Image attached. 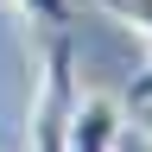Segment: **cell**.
<instances>
[{
	"label": "cell",
	"instance_id": "cell-1",
	"mask_svg": "<svg viewBox=\"0 0 152 152\" xmlns=\"http://www.w3.org/2000/svg\"><path fill=\"white\" fill-rule=\"evenodd\" d=\"M83 102V83H76V38L70 26L45 32V51H38V76H32V108H26V146L32 152H64L70 114Z\"/></svg>",
	"mask_w": 152,
	"mask_h": 152
},
{
	"label": "cell",
	"instance_id": "cell-2",
	"mask_svg": "<svg viewBox=\"0 0 152 152\" xmlns=\"http://www.w3.org/2000/svg\"><path fill=\"white\" fill-rule=\"evenodd\" d=\"M127 108L114 95H83L70 114V133H64V152H114V133H121Z\"/></svg>",
	"mask_w": 152,
	"mask_h": 152
},
{
	"label": "cell",
	"instance_id": "cell-3",
	"mask_svg": "<svg viewBox=\"0 0 152 152\" xmlns=\"http://www.w3.org/2000/svg\"><path fill=\"white\" fill-rule=\"evenodd\" d=\"M114 26H133V32H146L152 38V0H95Z\"/></svg>",
	"mask_w": 152,
	"mask_h": 152
},
{
	"label": "cell",
	"instance_id": "cell-4",
	"mask_svg": "<svg viewBox=\"0 0 152 152\" xmlns=\"http://www.w3.org/2000/svg\"><path fill=\"white\" fill-rule=\"evenodd\" d=\"M19 13L32 19V26H45V32H57V26H70V0H13Z\"/></svg>",
	"mask_w": 152,
	"mask_h": 152
},
{
	"label": "cell",
	"instance_id": "cell-5",
	"mask_svg": "<svg viewBox=\"0 0 152 152\" xmlns=\"http://www.w3.org/2000/svg\"><path fill=\"white\" fill-rule=\"evenodd\" d=\"M114 152H152V127L121 121V133H114Z\"/></svg>",
	"mask_w": 152,
	"mask_h": 152
},
{
	"label": "cell",
	"instance_id": "cell-6",
	"mask_svg": "<svg viewBox=\"0 0 152 152\" xmlns=\"http://www.w3.org/2000/svg\"><path fill=\"white\" fill-rule=\"evenodd\" d=\"M133 108H152V64H146V76H133Z\"/></svg>",
	"mask_w": 152,
	"mask_h": 152
}]
</instances>
